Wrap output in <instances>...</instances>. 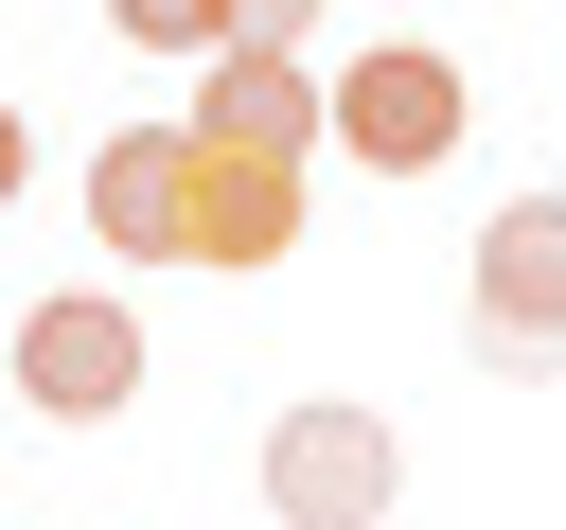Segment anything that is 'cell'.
<instances>
[{
	"mask_svg": "<svg viewBox=\"0 0 566 530\" xmlns=\"http://www.w3.org/2000/svg\"><path fill=\"white\" fill-rule=\"evenodd\" d=\"M389 495H407V442L371 406H283L265 424V512L283 530H371Z\"/></svg>",
	"mask_w": 566,
	"mask_h": 530,
	"instance_id": "6da1fadb",
	"label": "cell"
},
{
	"mask_svg": "<svg viewBox=\"0 0 566 530\" xmlns=\"http://www.w3.org/2000/svg\"><path fill=\"white\" fill-rule=\"evenodd\" d=\"M460 336H478V371H548V353H566V194H548V212L513 194V212L478 230V283H460Z\"/></svg>",
	"mask_w": 566,
	"mask_h": 530,
	"instance_id": "7a4b0ae2",
	"label": "cell"
},
{
	"mask_svg": "<svg viewBox=\"0 0 566 530\" xmlns=\"http://www.w3.org/2000/svg\"><path fill=\"white\" fill-rule=\"evenodd\" d=\"M265 247H301V159L195 124V159H177V265H265Z\"/></svg>",
	"mask_w": 566,
	"mask_h": 530,
	"instance_id": "3957f363",
	"label": "cell"
},
{
	"mask_svg": "<svg viewBox=\"0 0 566 530\" xmlns=\"http://www.w3.org/2000/svg\"><path fill=\"white\" fill-rule=\"evenodd\" d=\"M460 124H478V106H460L442 53H354V71H336V141H354L371 177H442Z\"/></svg>",
	"mask_w": 566,
	"mask_h": 530,
	"instance_id": "277c9868",
	"label": "cell"
},
{
	"mask_svg": "<svg viewBox=\"0 0 566 530\" xmlns=\"http://www.w3.org/2000/svg\"><path fill=\"white\" fill-rule=\"evenodd\" d=\"M195 124H212V141H265V159H301V141L336 124V88L301 71V35H212V53H195Z\"/></svg>",
	"mask_w": 566,
	"mask_h": 530,
	"instance_id": "5b68a950",
	"label": "cell"
},
{
	"mask_svg": "<svg viewBox=\"0 0 566 530\" xmlns=\"http://www.w3.org/2000/svg\"><path fill=\"white\" fill-rule=\"evenodd\" d=\"M18 389H35L53 424H106V406L142 389V336H124V300H35V318H18Z\"/></svg>",
	"mask_w": 566,
	"mask_h": 530,
	"instance_id": "8992f818",
	"label": "cell"
},
{
	"mask_svg": "<svg viewBox=\"0 0 566 530\" xmlns=\"http://www.w3.org/2000/svg\"><path fill=\"white\" fill-rule=\"evenodd\" d=\"M177 159H195V124H106V159H88V230H106L124 265H177Z\"/></svg>",
	"mask_w": 566,
	"mask_h": 530,
	"instance_id": "52a82bcc",
	"label": "cell"
},
{
	"mask_svg": "<svg viewBox=\"0 0 566 530\" xmlns=\"http://www.w3.org/2000/svg\"><path fill=\"white\" fill-rule=\"evenodd\" d=\"M106 18H124L142 53H212V35H230V0H106Z\"/></svg>",
	"mask_w": 566,
	"mask_h": 530,
	"instance_id": "ba28073f",
	"label": "cell"
},
{
	"mask_svg": "<svg viewBox=\"0 0 566 530\" xmlns=\"http://www.w3.org/2000/svg\"><path fill=\"white\" fill-rule=\"evenodd\" d=\"M301 18H318V0H230V35H301Z\"/></svg>",
	"mask_w": 566,
	"mask_h": 530,
	"instance_id": "9c48e42d",
	"label": "cell"
},
{
	"mask_svg": "<svg viewBox=\"0 0 566 530\" xmlns=\"http://www.w3.org/2000/svg\"><path fill=\"white\" fill-rule=\"evenodd\" d=\"M548 194H566V177H548Z\"/></svg>",
	"mask_w": 566,
	"mask_h": 530,
	"instance_id": "30bf717a",
	"label": "cell"
}]
</instances>
